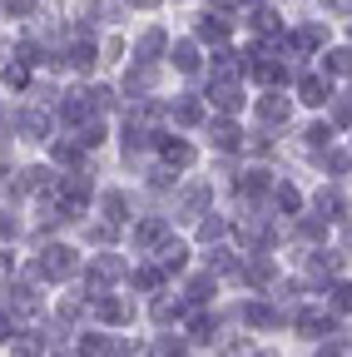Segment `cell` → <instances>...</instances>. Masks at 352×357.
<instances>
[{"label":"cell","instance_id":"obj_4","mask_svg":"<svg viewBox=\"0 0 352 357\" xmlns=\"http://www.w3.org/2000/svg\"><path fill=\"white\" fill-rule=\"evenodd\" d=\"M199 35H204V40H224V35H229V15H224V10H208V15L199 20Z\"/></svg>","mask_w":352,"mask_h":357},{"label":"cell","instance_id":"obj_22","mask_svg":"<svg viewBox=\"0 0 352 357\" xmlns=\"http://www.w3.org/2000/svg\"><path fill=\"white\" fill-rule=\"evenodd\" d=\"M194 337H199V342H213V318H208V312H199V318H194Z\"/></svg>","mask_w":352,"mask_h":357},{"label":"cell","instance_id":"obj_25","mask_svg":"<svg viewBox=\"0 0 352 357\" xmlns=\"http://www.w3.org/2000/svg\"><path fill=\"white\" fill-rule=\"evenodd\" d=\"M328 70H337V75H352V50H337V55H328Z\"/></svg>","mask_w":352,"mask_h":357},{"label":"cell","instance_id":"obj_10","mask_svg":"<svg viewBox=\"0 0 352 357\" xmlns=\"http://www.w3.org/2000/svg\"><path fill=\"white\" fill-rule=\"evenodd\" d=\"M174 119H179V124H199V119H204V105H199L194 95H184L179 105H174Z\"/></svg>","mask_w":352,"mask_h":357},{"label":"cell","instance_id":"obj_40","mask_svg":"<svg viewBox=\"0 0 352 357\" xmlns=\"http://www.w3.org/2000/svg\"><path fill=\"white\" fill-rule=\"evenodd\" d=\"M135 6H154V0H135Z\"/></svg>","mask_w":352,"mask_h":357},{"label":"cell","instance_id":"obj_24","mask_svg":"<svg viewBox=\"0 0 352 357\" xmlns=\"http://www.w3.org/2000/svg\"><path fill=\"white\" fill-rule=\"evenodd\" d=\"M105 218H109V223L124 218V199H119V194H105Z\"/></svg>","mask_w":352,"mask_h":357},{"label":"cell","instance_id":"obj_17","mask_svg":"<svg viewBox=\"0 0 352 357\" xmlns=\"http://www.w3.org/2000/svg\"><path fill=\"white\" fill-rule=\"evenodd\" d=\"M224 229H229L224 218H213V213H204V229H199V238H204V243H213V238H224Z\"/></svg>","mask_w":352,"mask_h":357},{"label":"cell","instance_id":"obj_14","mask_svg":"<svg viewBox=\"0 0 352 357\" xmlns=\"http://www.w3.org/2000/svg\"><path fill=\"white\" fill-rule=\"evenodd\" d=\"M174 65H179V70H199V50H194L189 40H179V45H174Z\"/></svg>","mask_w":352,"mask_h":357},{"label":"cell","instance_id":"obj_3","mask_svg":"<svg viewBox=\"0 0 352 357\" xmlns=\"http://www.w3.org/2000/svg\"><path fill=\"white\" fill-rule=\"evenodd\" d=\"M318 208H323L328 218H342V213H347V199H342V189H332V184H328V189H318Z\"/></svg>","mask_w":352,"mask_h":357},{"label":"cell","instance_id":"obj_12","mask_svg":"<svg viewBox=\"0 0 352 357\" xmlns=\"http://www.w3.org/2000/svg\"><path fill=\"white\" fill-rule=\"evenodd\" d=\"M15 124H20V134H30V139H40V134H45V114H40V109H25Z\"/></svg>","mask_w":352,"mask_h":357},{"label":"cell","instance_id":"obj_39","mask_svg":"<svg viewBox=\"0 0 352 357\" xmlns=\"http://www.w3.org/2000/svg\"><path fill=\"white\" fill-rule=\"evenodd\" d=\"M318 357H342V352H337V347H323V352H318Z\"/></svg>","mask_w":352,"mask_h":357},{"label":"cell","instance_id":"obj_31","mask_svg":"<svg viewBox=\"0 0 352 357\" xmlns=\"http://www.w3.org/2000/svg\"><path fill=\"white\" fill-rule=\"evenodd\" d=\"M55 159H60V164H75V159H79V144H55Z\"/></svg>","mask_w":352,"mask_h":357},{"label":"cell","instance_id":"obj_7","mask_svg":"<svg viewBox=\"0 0 352 357\" xmlns=\"http://www.w3.org/2000/svg\"><path fill=\"white\" fill-rule=\"evenodd\" d=\"M208 134H213V144L218 149H238V139H243V134L229 124V119H218V124H208Z\"/></svg>","mask_w":352,"mask_h":357},{"label":"cell","instance_id":"obj_23","mask_svg":"<svg viewBox=\"0 0 352 357\" xmlns=\"http://www.w3.org/2000/svg\"><path fill=\"white\" fill-rule=\"evenodd\" d=\"M70 65L90 70V65H95V50H90V45H75V50H70Z\"/></svg>","mask_w":352,"mask_h":357},{"label":"cell","instance_id":"obj_1","mask_svg":"<svg viewBox=\"0 0 352 357\" xmlns=\"http://www.w3.org/2000/svg\"><path fill=\"white\" fill-rule=\"evenodd\" d=\"M35 268H40L45 278H70V273H75V253L60 248V243H55V248H40V263H35Z\"/></svg>","mask_w":352,"mask_h":357},{"label":"cell","instance_id":"obj_29","mask_svg":"<svg viewBox=\"0 0 352 357\" xmlns=\"http://www.w3.org/2000/svg\"><path fill=\"white\" fill-rule=\"evenodd\" d=\"M15 357H40V337H20L15 342Z\"/></svg>","mask_w":352,"mask_h":357},{"label":"cell","instance_id":"obj_37","mask_svg":"<svg viewBox=\"0 0 352 357\" xmlns=\"http://www.w3.org/2000/svg\"><path fill=\"white\" fill-rule=\"evenodd\" d=\"M10 268H15V258H10L6 248H0V278H10Z\"/></svg>","mask_w":352,"mask_h":357},{"label":"cell","instance_id":"obj_5","mask_svg":"<svg viewBox=\"0 0 352 357\" xmlns=\"http://www.w3.org/2000/svg\"><path fill=\"white\" fill-rule=\"evenodd\" d=\"M258 114H263V119H268V124H283V119L293 114V105H288L283 95H268V100H263V105H258Z\"/></svg>","mask_w":352,"mask_h":357},{"label":"cell","instance_id":"obj_28","mask_svg":"<svg viewBox=\"0 0 352 357\" xmlns=\"http://www.w3.org/2000/svg\"><path fill=\"white\" fill-rule=\"evenodd\" d=\"M208 288H213V278H194V283H189V298H194V303H204V298H208Z\"/></svg>","mask_w":352,"mask_h":357},{"label":"cell","instance_id":"obj_8","mask_svg":"<svg viewBox=\"0 0 352 357\" xmlns=\"http://www.w3.org/2000/svg\"><path fill=\"white\" fill-rule=\"evenodd\" d=\"M213 105H218V109H224V114H234V109L243 105V100H238V84H234V79H224V84H218V89H213Z\"/></svg>","mask_w":352,"mask_h":357},{"label":"cell","instance_id":"obj_27","mask_svg":"<svg viewBox=\"0 0 352 357\" xmlns=\"http://www.w3.org/2000/svg\"><path fill=\"white\" fill-rule=\"evenodd\" d=\"M0 6H6V15H30L35 0H0Z\"/></svg>","mask_w":352,"mask_h":357},{"label":"cell","instance_id":"obj_2","mask_svg":"<svg viewBox=\"0 0 352 357\" xmlns=\"http://www.w3.org/2000/svg\"><path fill=\"white\" fill-rule=\"evenodd\" d=\"M95 312H100L105 323H129V312H135V307L119 303V298H95Z\"/></svg>","mask_w":352,"mask_h":357},{"label":"cell","instance_id":"obj_20","mask_svg":"<svg viewBox=\"0 0 352 357\" xmlns=\"http://www.w3.org/2000/svg\"><path fill=\"white\" fill-rule=\"evenodd\" d=\"M332 307L337 312H352V283H337L332 288Z\"/></svg>","mask_w":352,"mask_h":357},{"label":"cell","instance_id":"obj_41","mask_svg":"<svg viewBox=\"0 0 352 357\" xmlns=\"http://www.w3.org/2000/svg\"><path fill=\"white\" fill-rule=\"evenodd\" d=\"M243 6H248V0H243ZM253 6H258V0H253Z\"/></svg>","mask_w":352,"mask_h":357},{"label":"cell","instance_id":"obj_21","mask_svg":"<svg viewBox=\"0 0 352 357\" xmlns=\"http://www.w3.org/2000/svg\"><path fill=\"white\" fill-rule=\"evenodd\" d=\"M253 25H258V35H278V15H273V10H258Z\"/></svg>","mask_w":352,"mask_h":357},{"label":"cell","instance_id":"obj_35","mask_svg":"<svg viewBox=\"0 0 352 357\" xmlns=\"http://www.w3.org/2000/svg\"><path fill=\"white\" fill-rule=\"evenodd\" d=\"M6 84H15V89H20V84H25V65H10V70H6Z\"/></svg>","mask_w":352,"mask_h":357},{"label":"cell","instance_id":"obj_36","mask_svg":"<svg viewBox=\"0 0 352 357\" xmlns=\"http://www.w3.org/2000/svg\"><path fill=\"white\" fill-rule=\"evenodd\" d=\"M159 352L164 357H184V342H159Z\"/></svg>","mask_w":352,"mask_h":357},{"label":"cell","instance_id":"obj_9","mask_svg":"<svg viewBox=\"0 0 352 357\" xmlns=\"http://www.w3.org/2000/svg\"><path fill=\"white\" fill-rule=\"evenodd\" d=\"M164 159H169L174 169H184V164H194V149H189L184 139H164Z\"/></svg>","mask_w":352,"mask_h":357},{"label":"cell","instance_id":"obj_16","mask_svg":"<svg viewBox=\"0 0 352 357\" xmlns=\"http://www.w3.org/2000/svg\"><path fill=\"white\" fill-rule=\"evenodd\" d=\"M135 238H139V243H159V238H164V218H149V223H139V229H135Z\"/></svg>","mask_w":352,"mask_h":357},{"label":"cell","instance_id":"obj_32","mask_svg":"<svg viewBox=\"0 0 352 357\" xmlns=\"http://www.w3.org/2000/svg\"><path fill=\"white\" fill-rule=\"evenodd\" d=\"M154 318H159V323H169V318H179V303H159V307H154Z\"/></svg>","mask_w":352,"mask_h":357},{"label":"cell","instance_id":"obj_38","mask_svg":"<svg viewBox=\"0 0 352 357\" xmlns=\"http://www.w3.org/2000/svg\"><path fill=\"white\" fill-rule=\"evenodd\" d=\"M10 337V318H6V312H0V342H6Z\"/></svg>","mask_w":352,"mask_h":357},{"label":"cell","instance_id":"obj_26","mask_svg":"<svg viewBox=\"0 0 352 357\" xmlns=\"http://www.w3.org/2000/svg\"><path fill=\"white\" fill-rule=\"evenodd\" d=\"M84 357H109V342L105 337H84Z\"/></svg>","mask_w":352,"mask_h":357},{"label":"cell","instance_id":"obj_34","mask_svg":"<svg viewBox=\"0 0 352 357\" xmlns=\"http://www.w3.org/2000/svg\"><path fill=\"white\" fill-rule=\"evenodd\" d=\"M328 134H332L328 124H313V129H307V144H323V139H328Z\"/></svg>","mask_w":352,"mask_h":357},{"label":"cell","instance_id":"obj_13","mask_svg":"<svg viewBox=\"0 0 352 357\" xmlns=\"http://www.w3.org/2000/svg\"><path fill=\"white\" fill-rule=\"evenodd\" d=\"M248 323H258V328H278V312H273L268 303H248Z\"/></svg>","mask_w":352,"mask_h":357},{"label":"cell","instance_id":"obj_11","mask_svg":"<svg viewBox=\"0 0 352 357\" xmlns=\"http://www.w3.org/2000/svg\"><path fill=\"white\" fill-rule=\"evenodd\" d=\"M323 100H328V79L307 75V79H303V105H323Z\"/></svg>","mask_w":352,"mask_h":357},{"label":"cell","instance_id":"obj_6","mask_svg":"<svg viewBox=\"0 0 352 357\" xmlns=\"http://www.w3.org/2000/svg\"><path fill=\"white\" fill-rule=\"evenodd\" d=\"M184 258H189V248H184V243H164V248H159V268H164V273H179Z\"/></svg>","mask_w":352,"mask_h":357},{"label":"cell","instance_id":"obj_19","mask_svg":"<svg viewBox=\"0 0 352 357\" xmlns=\"http://www.w3.org/2000/svg\"><path fill=\"white\" fill-rule=\"evenodd\" d=\"M263 189H268V174H263V169H253V174H243V194H263Z\"/></svg>","mask_w":352,"mask_h":357},{"label":"cell","instance_id":"obj_30","mask_svg":"<svg viewBox=\"0 0 352 357\" xmlns=\"http://www.w3.org/2000/svg\"><path fill=\"white\" fill-rule=\"evenodd\" d=\"M135 283H139V288H159V268H139Z\"/></svg>","mask_w":352,"mask_h":357},{"label":"cell","instance_id":"obj_33","mask_svg":"<svg viewBox=\"0 0 352 357\" xmlns=\"http://www.w3.org/2000/svg\"><path fill=\"white\" fill-rule=\"evenodd\" d=\"M6 238H15V218H10V213H0V243H6Z\"/></svg>","mask_w":352,"mask_h":357},{"label":"cell","instance_id":"obj_15","mask_svg":"<svg viewBox=\"0 0 352 357\" xmlns=\"http://www.w3.org/2000/svg\"><path fill=\"white\" fill-rule=\"evenodd\" d=\"M159 50H164V30H149V35L139 40V60H154Z\"/></svg>","mask_w":352,"mask_h":357},{"label":"cell","instance_id":"obj_18","mask_svg":"<svg viewBox=\"0 0 352 357\" xmlns=\"http://www.w3.org/2000/svg\"><path fill=\"white\" fill-rule=\"evenodd\" d=\"M204 204H208V189H189V194H184V213H189V218H199Z\"/></svg>","mask_w":352,"mask_h":357}]
</instances>
